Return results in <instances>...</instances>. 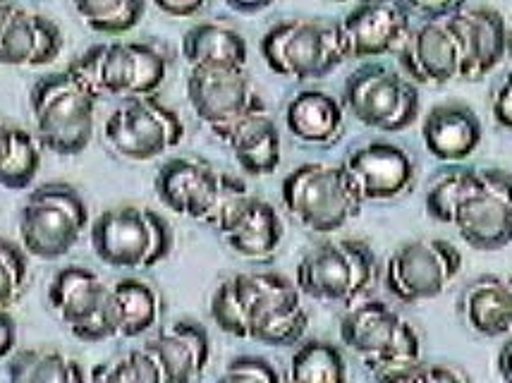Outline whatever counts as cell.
<instances>
[{
    "label": "cell",
    "mask_w": 512,
    "mask_h": 383,
    "mask_svg": "<svg viewBox=\"0 0 512 383\" xmlns=\"http://www.w3.org/2000/svg\"><path fill=\"white\" fill-rule=\"evenodd\" d=\"M99 96L70 68L41 77L29 91L34 135L41 147L58 156H77L94 137Z\"/></svg>",
    "instance_id": "6da1fadb"
},
{
    "label": "cell",
    "mask_w": 512,
    "mask_h": 383,
    "mask_svg": "<svg viewBox=\"0 0 512 383\" xmlns=\"http://www.w3.org/2000/svg\"><path fill=\"white\" fill-rule=\"evenodd\" d=\"M285 211L309 233L331 235L362 214L367 204L345 163H304L285 175L280 185Z\"/></svg>",
    "instance_id": "7a4b0ae2"
},
{
    "label": "cell",
    "mask_w": 512,
    "mask_h": 383,
    "mask_svg": "<svg viewBox=\"0 0 512 383\" xmlns=\"http://www.w3.org/2000/svg\"><path fill=\"white\" fill-rule=\"evenodd\" d=\"M340 340L374 379L390 381L407 364L422 360V340L412 324L381 300L355 302L340 321Z\"/></svg>",
    "instance_id": "3957f363"
},
{
    "label": "cell",
    "mask_w": 512,
    "mask_h": 383,
    "mask_svg": "<svg viewBox=\"0 0 512 383\" xmlns=\"http://www.w3.org/2000/svg\"><path fill=\"white\" fill-rule=\"evenodd\" d=\"M259 48L271 72L297 82L328 77L350 60L343 24L328 20L280 22L268 29Z\"/></svg>",
    "instance_id": "277c9868"
},
{
    "label": "cell",
    "mask_w": 512,
    "mask_h": 383,
    "mask_svg": "<svg viewBox=\"0 0 512 383\" xmlns=\"http://www.w3.org/2000/svg\"><path fill=\"white\" fill-rule=\"evenodd\" d=\"M99 99L154 96L168 77V58L142 41L91 46L67 65Z\"/></svg>",
    "instance_id": "5b68a950"
},
{
    "label": "cell",
    "mask_w": 512,
    "mask_h": 383,
    "mask_svg": "<svg viewBox=\"0 0 512 383\" xmlns=\"http://www.w3.org/2000/svg\"><path fill=\"white\" fill-rule=\"evenodd\" d=\"M91 249L111 269L146 271L168 259L173 230L156 211L144 206H118L96 218L89 230Z\"/></svg>",
    "instance_id": "8992f818"
},
{
    "label": "cell",
    "mask_w": 512,
    "mask_h": 383,
    "mask_svg": "<svg viewBox=\"0 0 512 383\" xmlns=\"http://www.w3.org/2000/svg\"><path fill=\"white\" fill-rule=\"evenodd\" d=\"M87 228V202L67 182H46L36 187L20 211L24 252L41 261H56L70 254Z\"/></svg>",
    "instance_id": "52a82bcc"
},
{
    "label": "cell",
    "mask_w": 512,
    "mask_h": 383,
    "mask_svg": "<svg viewBox=\"0 0 512 383\" xmlns=\"http://www.w3.org/2000/svg\"><path fill=\"white\" fill-rule=\"evenodd\" d=\"M374 276L376 257L367 242L338 240L304 254L297 264L295 285L316 302L352 307L371 288Z\"/></svg>",
    "instance_id": "ba28073f"
},
{
    "label": "cell",
    "mask_w": 512,
    "mask_h": 383,
    "mask_svg": "<svg viewBox=\"0 0 512 383\" xmlns=\"http://www.w3.org/2000/svg\"><path fill=\"white\" fill-rule=\"evenodd\" d=\"M450 226L477 252H498L512 242V173L469 168Z\"/></svg>",
    "instance_id": "9c48e42d"
},
{
    "label": "cell",
    "mask_w": 512,
    "mask_h": 383,
    "mask_svg": "<svg viewBox=\"0 0 512 383\" xmlns=\"http://www.w3.org/2000/svg\"><path fill=\"white\" fill-rule=\"evenodd\" d=\"M343 106L371 130L402 132L417 120L419 91L410 77L398 75L388 65L364 63L347 77Z\"/></svg>",
    "instance_id": "30bf717a"
},
{
    "label": "cell",
    "mask_w": 512,
    "mask_h": 383,
    "mask_svg": "<svg viewBox=\"0 0 512 383\" xmlns=\"http://www.w3.org/2000/svg\"><path fill=\"white\" fill-rule=\"evenodd\" d=\"M48 305L82 343L120 338L113 288L84 266H65L51 278Z\"/></svg>",
    "instance_id": "8fae6325"
},
{
    "label": "cell",
    "mask_w": 512,
    "mask_h": 383,
    "mask_svg": "<svg viewBox=\"0 0 512 383\" xmlns=\"http://www.w3.org/2000/svg\"><path fill=\"white\" fill-rule=\"evenodd\" d=\"M103 137L120 158L146 163L180 147L185 125L173 108L156 99V94L134 96L108 115Z\"/></svg>",
    "instance_id": "7c38bea8"
},
{
    "label": "cell",
    "mask_w": 512,
    "mask_h": 383,
    "mask_svg": "<svg viewBox=\"0 0 512 383\" xmlns=\"http://www.w3.org/2000/svg\"><path fill=\"white\" fill-rule=\"evenodd\" d=\"M462 254L453 242L441 240H414L395 249L386 261L388 293L402 305H417L443 295L448 285L460 276Z\"/></svg>",
    "instance_id": "4fadbf2b"
},
{
    "label": "cell",
    "mask_w": 512,
    "mask_h": 383,
    "mask_svg": "<svg viewBox=\"0 0 512 383\" xmlns=\"http://www.w3.org/2000/svg\"><path fill=\"white\" fill-rule=\"evenodd\" d=\"M302 297L300 288L280 273H237L216 288L211 297V319L228 336L247 340L249 328L268 309Z\"/></svg>",
    "instance_id": "5bb4252c"
},
{
    "label": "cell",
    "mask_w": 512,
    "mask_h": 383,
    "mask_svg": "<svg viewBox=\"0 0 512 383\" xmlns=\"http://www.w3.org/2000/svg\"><path fill=\"white\" fill-rule=\"evenodd\" d=\"M187 101L213 135L254 108L266 106L256 94L247 68H190Z\"/></svg>",
    "instance_id": "9a60e30c"
},
{
    "label": "cell",
    "mask_w": 512,
    "mask_h": 383,
    "mask_svg": "<svg viewBox=\"0 0 512 383\" xmlns=\"http://www.w3.org/2000/svg\"><path fill=\"white\" fill-rule=\"evenodd\" d=\"M446 24L460 53V79L479 82L503 63L508 51V27L501 12L462 8L446 17Z\"/></svg>",
    "instance_id": "2e32d148"
},
{
    "label": "cell",
    "mask_w": 512,
    "mask_h": 383,
    "mask_svg": "<svg viewBox=\"0 0 512 383\" xmlns=\"http://www.w3.org/2000/svg\"><path fill=\"white\" fill-rule=\"evenodd\" d=\"M350 58H381L400 51L412 32L405 0H359L343 22Z\"/></svg>",
    "instance_id": "e0dca14e"
},
{
    "label": "cell",
    "mask_w": 512,
    "mask_h": 383,
    "mask_svg": "<svg viewBox=\"0 0 512 383\" xmlns=\"http://www.w3.org/2000/svg\"><path fill=\"white\" fill-rule=\"evenodd\" d=\"M221 187V170L194 156H175L158 168L156 194L175 216L204 223Z\"/></svg>",
    "instance_id": "ac0fdd59"
},
{
    "label": "cell",
    "mask_w": 512,
    "mask_h": 383,
    "mask_svg": "<svg viewBox=\"0 0 512 383\" xmlns=\"http://www.w3.org/2000/svg\"><path fill=\"white\" fill-rule=\"evenodd\" d=\"M345 168L364 202L398 199L414 185L412 156L393 142L364 144L345 158Z\"/></svg>",
    "instance_id": "d6986e66"
},
{
    "label": "cell",
    "mask_w": 512,
    "mask_h": 383,
    "mask_svg": "<svg viewBox=\"0 0 512 383\" xmlns=\"http://www.w3.org/2000/svg\"><path fill=\"white\" fill-rule=\"evenodd\" d=\"M398 56L402 70L414 84L443 87L460 79V53L446 20H426L412 29Z\"/></svg>",
    "instance_id": "ffe728a7"
},
{
    "label": "cell",
    "mask_w": 512,
    "mask_h": 383,
    "mask_svg": "<svg viewBox=\"0 0 512 383\" xmlns=\"http://www.w3.org/2000/svg\"><path fill=\"white\" fill-rule=\"evenodd\" d=\"M63 32L53 20L15 8L0 32V65L44 68L63 53Z\"/></svg>",
    "instance_id": "44dd1931"
},
{
    "label": "cell",
    "mask_w": 512,
    "mask_h": 383,
    "mask_svg": "<svg viewBox=\"0 0 512 383\" xmlns=\"http://www.w3.org/2000/svg\"><path fill=\"white\" fill-rule=\"evenodd\" d=\"M154 352L166 383H192L197 381L211 362V340L206 328L197 321H175L156 333L146 343Z\"/></svg>",
    "instance_id": "7402d4cb"
},
{
    "label": "cell",
    "mask_w": 512,
    "mask_h": 383,
    "mask_svg": "<svg viewBox=\"0 0 512 383\" xmlns=\"http://www.w3.org/2000/svg\"><path fill=\"white\" fill-rule=\"evenodd\" d=\"M484 137L477 111L467 103H441L426 113L422 123L424 147L436 161L462 163L479 149Z\"/></svg>",
    "instance_id": "603a6c76"
},
{
    "label": "cell",
    "mask_w": 512,
    "mask_h": 383,
    "mask_svg": "<svg viewBox=\"0 0 512 383\" xmlns=\"http://www.w3.org/2000/svg\"><path fill=\"white\" fill-rule=\"evenodd\" d=\"M213 137L233 151L237 166L247 175L261 178L276 173L280 166V132L266 106L245 113Z\"/></svg>",
    "instance_id": "cb8c5ba5"
},
{
    "label": "cell",
    "mask_w": 512,
    "mask_h": 383,
    "mask_svg": "<svg viewBox=\"0 0 512 383\" xmlns=\"http://www.w3.org/2000/svg\"><path fill=\"white\" fill-rule=\"evenodd\" d=\"M285 125L297 142L333 144L345 125V106L319 89H304L285 108Z\"/></svg>",
    "instance_id": "d4e9b609"
},
{
    "label": "cell",
    "mask_w": 512,
    "mask_h": 383,
    "mask_svg": "<svg viewBox=\"0 0 512 383\" xmlns=\"http://www.w3.org/2000/svg\"><path fill=\"white\" fill-rule=\"evenodd\" d=\"M462 314L474 333L501 338L512 331V285L508 278L481 276L462 295Z\"/></svg>",
    "instance_id": "484cf974"
},
{
    "label": "cell",
    "mask_w": 512,
    "mask_h": 383,
    "mask_svg": "<svg viewBox=\"0 0 512 383\" xmlns=\"http://www.w3.org/2000/svg\"><path fill=\"white\" fill-rule=\"evenodd\" d=\"M247 41L221 22H201L182 36V58L190 68H247Z\"/></svg>",
    "instance_id": "4316f807"
},
{
    "label": "cell",
    "mask_w": 512,
    "mask_h": 383,
    "mask_svg": "<svg viewBox=\"0 0 512 383\" xmlns=\"http://www.w3.org/2000/svg\"><path fill=\"white\" fill-rule=\"evenodd\" d=\"M283 237L285 226L276 206L256 197L252 209L247 211L245 221L233 233L223 235V240L237 257L259 261L273 257L278 252Z\"/></svg>",
    "instance_id": "83f0119b"
},
{
    "label": "cell",
    "mask_w": 512,
    "mask_h": 383,
    "mask_svg": "<svg viewBox=\"0 0 512 383\" xmlns=\"http://www.w3.org/2000/svg\"><path fill=\"white\" fill-rule=\"evenodd\" d=\"M113 288L115 312H118L120 338H139L161 324L163 297L154 285L139 278H123Z\"/></svg>",
    "instance_id": "f1b7e54d"
},
{
    "label": "cell",
    "mask_w": 512,
    "mask_h": 383,
    "mask_svg": "<svg viewBox=\"0 0 512 383\" xmlns=\"http://www.w3.org/2000/svg\"><path fill=\"white\" fill-rule=\"evenodd\" d=\"M41 142L24 127L0 123V187L22 192L32 187L41 168Z\"/></svg>",
    "instance_id": "f546056e"
},
{
    "label": "cell",
    "mask_w": 512,
    "mask_h": 383,
    "mask_svg": "<svg viewBox=\"0 0 512 383\" xmlns=\"http://www.w3.org/2000/svg\"><path fill=\"white\" fill-rule=\"evenodd\" d=\"M8 379L12 383H79L87 381V374L63 352L24 348L8 357Z\"/></svg>",
    "instance_id": "4dcf8cb0"
},
{
    "label": "cell",
    "mask_w": 512,
    "mask_h": 383,
    "mask_svg": "<svg viewBox=\"0 0 512 383\" xmlns=\"http://www.w3.org/2000/svg\"><path fill=\"white\" fill-rule=\"evenodd\" d=\"M288 379L295 383H343L347 379L343 350L328 340L300 343L290 360Z\"/></svg>",
    "instance_id": "1f68e13d"
},
{
    "label": "cell",
    "mask_w": 512,
    "mask_h": 383,
    "mask_svg": "<svg viewBox=\"0 0 512 383\" xmlns=\"http://www.w3.org/2000/svg\"><path fill=\"white\" fill-rule=\"evenodd\" d=\"M309 328V314L302 307V300H290L278 305L256 319L249 328L247 340L268 345V348H290L300 345Z\"/></svg>",
    "instance_id": "d6a6232c"
},
{
    "label": "cell",
    "mask_w": 512,
    "mask_h": 383,
    "mask_svg": "<svg viewBox=\"0 0 512 383\" xmlns=\"http://www.w3.org/2000/svg\"><path fill=\"white\" fill-rule=\"evenodd\" d=\"M89 29L96 34L120 36L142 22L146 0H72Z\"/></svg>",
    "instance_id": "836d02e7"
},
{
    "label": "cell",
    "mask_w": 512,
    "mask_h": 383,
    "mask_svg": "<svg viewBox=\"0 0 512 383\" xmlns=\"http://www.w3.org/2000/svg\"><path fill=\"white\" fill-rule=\"evenodd\" d=\"M254 194L249 192L247 182L237 175L221 173V187H218L216 202H213L209 216L204 218V226L216 230L218 235H228L245 221L247 211L252 209Z\"/></svg>",
    "instance_id": "e575fe53"
},
{
    "label": "cell",
    "mask_w": 512,
    "mask_h": 383,
    "mask_svg": "<svg viewBox=\"0 0 512 383\" xmlns=\"http://www.w3.org/2000/svg\"><path fill=\"white\" fill-rule=\"evenodd\" d=\"M91 379L103 383H166L154 352L146 348V345L139 350L127 352L123 360L94 369Z\"/></svg>",
    "instance_id": "d590c367"
},
{
    "label": "cell",
    "mask_w": 512,
    "mask_h": 383,
    "mask_svg": "<svg viewBox=\"0 0 512 383\" xmlns=\"http://www.w3.org/2000/svg\"><path fill=\"white\" fill-rule=\"evenodd\" d=\"M29 254L24 247L0 237V309H10L29 283Z\"/></svg>",
    "instance_id": "8d00e7d4"
},
{
    "label": "cell",
    "mask_w": 512,
    "mask_h": 383,
    "mask_svg": "<svg viewBox=\"0 0 512 383\" xmlns=\"http://www.w3.org/2000/svg\"><path fill=\"white\" fill-rule=\"evenodd\" d=\"M469 178V168H448V170H441V175L431 182L429 185V192H426V214H429L434 221L438 223H448L453 221V211H455V204L457 199H460L462 194V187H465V182Z\"/></svg>",
    "instance_id": "74e56055"
},
{
    "label": "cell",
    "mask_w": 512,
    "mask_h": 383,
    "mask_svg": "<svg viewBox=\"0 0 512 383\" xmlns=\"http://www.w3.org/2000/svg\"><path fill=\"white\" fill-rule=\"evenodd\" d=\"M283 376L271 362L264 357L242 355L228 362L225 372L221 374V381H242V383H278Z\"/></svg>",
    "instance_id": "f35d334b"
},
{
    "label": "cell",
    "mask_w": 512,
    "mask_h": 383,
    "mask_svg": "<svg viewBox=\"0 0 512 383\" xmlns=\"http://www.w3.org/2000/svg\"><path fill=\"white\" fill-rule=\"evenodd\" d=\"M390 381H426V383H462L469 381V374L462 372L460 367H450V364H429L417 360L400 372L390 376Z\"/></svg>",
    "instance_id": "ab89813d"
},
{
    "label": "cell",
    "mask_w": 512,
    "mask_h": 383,
    "mask_svg": "<svg viewBox=\"0 0 512 383\" xmlns=\"http://www.w3.org/2000/svg\"><path fill=\"white\" fill-rule=\"evenodd\" d=\"M467 0H405V5L419 20H446L465 8Z\"/></svg>",
    "instance_id": "60d3db41"
},
{
    "label": "cell",
    "mask_w": 512,
    "mask_h": 383,
    "mask_svg": "<svg viewBox=\"0 0 512 383\" xmlns=\"http://www.w3.org/2000/svg\"><path fill=\"white\" fill-rule=\"evenodd\" d=\"M491 111L498 125L512 130V65L505 72V79L501 82V87H498L496 96H493Z\"/></svg>",
    "instance_id": "b9f144b4"
},
{
    "label": "cell",
    "mask_w": 512,
    "mask_h": 383,
    "mask_svg": "<svg viewBox=\"0 0 512 383\" xmlns=\"http://www.w3.org/2000/svg\"><path fill=\"white\" fill-rule=\"evenodd\" d=\"M154 5L161 12H166L168 17H180V20H185V17L199 15V12L204 10L206 0H154Z\"/></svg>",
    "instance_id": "7bdbcfd3"
},
{
    "label": "cell",
    "mask_w": 512,
    "mask_h": 383,
    "mask_svg": "<svg viewBox=\"0 0 512 383\" xmlns=\"http://www.w3.org/2000/svg\"><path fill=\"white\" fill-rule=\"evenodd\" d=\"M17 350V326L8 309H0V362Z\"/></svg>",
    "instance_id": "ee69618b"
},
{
    "label": "cell",
    "mask_w": 512,
    "mask_h": 383,
    "mask_svg": "<svg viewBox=\"0 0 512 383\" xmlns=\"http://www.w3.org/2000/svg\"><path fill=\"white\" fill-rule=\"evenodd\" d=\"M230 10L240 12V15H256V12L268 10L276 0H223Z\"/></svg>",
    "instance_id": "f6af8a7d"
},
{
    "label": "cell",
    "mask_w": 512,
    "mask_h": 383,
    "mask_svg": "<svg viewBox=\"0 0 512 383\" xmlns=\"http://www.w3.org/2000/svg\"><path fill=\"white\" fill-rule=\"evenodd\" d=\"M496 367H498V376H501L503 381L512 383V340H508V343L501 348V352H498Z\"/></svg>",
    "instance_id": "bcb514c9"
},
{
    "label": "cell",
    "mask_w": 512,
    "mask_h": 383,
    "mask_svg": "<svg viewBox=\"0 0 512 383\" xmlns=\"http://www.w3.org/2000/svg\"><path fill=\"white\" fill-rule=\"evenodd\" d=\"M15 8H17V5L12 3V0H0V32H3L5 22L10 20V15L15 12Z\"/></svg>",
    "instance_id": "7dc6e473"
},
{
    "label": "cell",
    "mask_w": 512,
    "mask_h": 383,
    "mask_svg": "<svg viewBox=\"0 0 512 383\" xmlns=\"http://www.w3.org/2000/svg\"><path fill=\"white\" fill-rule=\"evenodd\" d=\"M505 58H508L510 65H512V29L508 32V51H505Z\"/></svg>",
    "instance_id": "c3c4849f"
},
{
    "label": "cell",
    "mask_w": 512,
    "mask_h": 383,
    "mask_svg": "<svg viewBox=\"0 0 512 383\" xmlns=\"http://www.w3.org/2000/svg\"><path fill=\"white\" fill-rule=\"evenodd\" d=\"M333 3H347V0H333Z\"/></svg>",
    "instance_id": "681fc988"
},
{
    "label": "cell",
    "mask_w": 512,
    "mask_h": 383,
    "mask_svg": "<svg viewBox=\"0 0 512 383\" xmlns=\"http://www.w3.org/2000/svg\"><path fill=\"white\" fill-rule=\"evenodd\" d=\"M508 281H510V285H512V273H510V276H508Z\"/></svg>",
    "instance_id": "f907efd6"
}]
</instances>
